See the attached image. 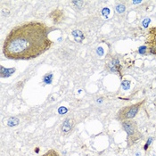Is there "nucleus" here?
Instances as JSON below:
<instances>
[{
	"instance_id": "obj_6",
	"label": "nucleus",
	"mask_w": 156,
	"mask_h": 156,
	"mask_svg": "<svg viewBox=\"0 0 156 156\" xmlns=\"http://www.w3.org/2000/svg\"><path fill=\"white\" fill-rule=\"evenodd\" d=\"M109 69H110L111 72H120V69H121L120 61L118 60L117 58L112 59V62H109Z\"/></svg>"
},
{
	"instance_id": "obj_5",
	"label": "nucleus",
	"mask_w": 156,
	"mask_h": 156,
	"mask_svg": "<svg viewBox=\"0 0 156 156\" xmlns=\"http://www.w3.org/2000/svg\"><path fill=\"white\" fill-rule=\"evenodd\" d=\"M73 127H74V120H72V118H67L62 122V124L61 126L62 132L65 134V135H67V134H69L72 131Z\"/></svg>"
},
{
	"instance_id": "obj_2",
	"label": "nucleus",
	"mask_w": 156,
	"mask_h": 156,
	"mask_svg": "<svg viewBox=\"0 0 156 156\" xmlns=\"http://www.w3.org/2000/svg\"><path fill=\"white\" fill-rule=\"evenodd\" d=\"M144 104V100L138 102L136 104H134L129 106H125L123 108L118 111L117 112V119L121 121H125V120H129L130 119H133L139 112L140 108L143 106Z\"/></svg>"
},
{
	"instance_id": "obj_8",
	"label": "nucleus",
	"mask_w": 156,
	"mask_h": 156,
	"mask_svg": "<svg viewBox=\"0 0 156 156\" xmlns=\"http://www.w3.org/2000/svg\"><path fill=\"white\" fill-rule=\"evenodd\" d=\"M18 123H19V120H18L17 118H11V119H9V120H8V125H9L10 127L16 126Z\"/></svg>"
},
{
	"instance_id": "obj_1",
	"label": "nucleus",
	"mask_w": 156,
	"mask_h": 156,
	"mask_svg": "<svg viewBox=\"0 0 156 156\" xmlns=\"http://www.w3.org/2000/svg\"><path fill=\"white\" fill-rule=\"evenodd\" d=\"M52 46L48 26L29 22L12 29L3 45L4 55L12 60H30L44 54Z\"/></svg>"
},
{
	"instance_id": "obj_9",
	"label": "nucleus",
	"mask_w": 156,
	"mask_h": 156,
	"mask_svg": "<svg viewBox=\"0 0 156 156\" xmlns=\"http://www.w3.org/2000/svg\"><path fill=\"white\" fill-rule=\"evenodd\" d=\"M124 9H125V8H124V6H123V5H122V7H120V5H118V6H117V11H118L119 12H122L123 11H124Z\"/></svg>"
},
{
	"instance_id": "obj_3",
	"label": "nucleus",
	"mask_w": 156,
	"mask_h": 156,
	"mask_svg": "<svg viewBox=\"0 0 156 156\" xmlns=\"http://www.w3.org/2000/svg\"><path fill=\"white\" fill-rule=\"evenodd\" d=\"M122 127L126 133L128 134V145L129 146L135 144L141 137V134L138 130L137 124L134 120L122 121Z\"/></svg>"
},
{
	"instance_id": "obj_10",
	"label": "nucleus",
	"mask_w": 156,
	"mask_h": 156,
	"mask_svg": "<svg viewBox=\"0 0 156 156\" xmlns=\"http://www.w3.org/2000/svg\"><path fill=\"white\" fill-rule=\"evenodd\" d=\"M148 23H150V19H145V20H144V23H143L145 28L147 27V25H148Z\"/></svg>"
},
{
	"instance_id": "obj_7",
	"label": "nucleus",
	"mask_w": 156,
	"mask_h": 156,
	"mask_svg": "<svg viewBox=\"0 0 156 156\" xmlns=\"http://www.w3.org/2000/svg\"><path fill=\"white\" fill-rule=\"evenodd\" d=\"M42 156H60V154H59V153L57 151H55L54 149H51V150L48 151L46 154H44Z\"/></svg>"
},
{
	"instance_id": "obj_4",
	"label": "nucleus",
	"mask_w": 156,
	"mask_h": 156,
	"mask_svg": "<svg viewBox=\"0 0 156 156\" xmlns=\"http://www.w3.org/2000/svg\"><path fill=\"white\" fill-rule=\"evenodd\" d=\"M145 44L147 45L149 53L156 55V26L149 30Z\"/></svg>"
}]
</instances>
